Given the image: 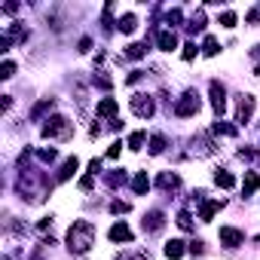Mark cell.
Listing matches in <instances>:
<instances>
[{
    "mask_svg": "<svg viewBox=\"0 0 260 260\" xmlns=\"http://www.w3.org/2000/svg\"><path fill=\"white\" fill-rule=\"evenodd\" d=\"M95 242V223L92 220H74L71 230H68V251L71 254H86Z\"/></svg>",
    "mask_w": 260,
    "mask_h": 260,
    "instance_id": "obj_1",
    "label": "cell"
},
{
    "mask_svg": "<svg viewBox=\"0 0 260 260\" xmlns=\"http://www.w3.org/2000/svg\"><path fill=\"white\" fill-rule=\"evenodd\" d=\"M71 132H74V122L64 119V116H52V119H46V125H43V138H58V141H64V138H71Z\"/></svg>",
    "mask_w": 260,
    "mask_h": 260,
    "instance_id": "obj_2",
    "label": "cell"
},
{
    "mask_svg": "<svg viewBox=\"0 0 260 260\" xmlns=\"http://www.w3.org/2000/svg\"><path fill=\"white\" fill-rule=\"evenodd\" d=\"M175 113L181 116V119H187V116H196L199 113V95H193V92H187L178 104H175Z\"/></svg>",
    "mask_w": 260,
    "mask_h": 260,
    "instance_id": "obj_3",
    "label": "cell"
},
{
    "mask_svg": "<svg viewBox=\"0 0 260 260\" xmlns=\"http://www.w3.org/2000/svg\"><path fill=\"white\" fill-rule=\"evenodd\" d=\"M254 104H257V98L254 95H239V101H236V122H251V113H254Z\"/></svg>",
    "mask_w": 260,
    "mask_h": 260,
    "instance_id": "obj_4",
    "label": "cell"
},
{
    "mask_svg": "<svg viewBox=\"0 0 260 260\" xmlns=\"http://www.w3.org/2000/svg\"><path fill=\"white\" fill-rule=\"evenodd\" d=\"M153 110H156V104H153L150 95H132V113L135 116L147 119V116H153Z\"/></svg>",
    "mask_w": 260,
    "mask_h": 260,
    "instance_id": "obj_5",
    "label": "cell"
},
{
    "mask_svg": "<svg viewBox=\"0 0 260 260\" xmlns=\"http://www.w3.org/2000/svg\"><path fill=\"white\" fill-rule=\"evenodd\" d=\"M211 107H214V113L217 116H223V110H226V89H223V83H217V80H211Z\"/></svg>",
    "mask_w": 260,
    "mask_h": 260,
    "instance_id": "obj_6",
    "label": "cell"
},
{
    "mask_svg": "<svg viewBox=\"0 0 260 260\" xmlns=\"http://www.w3.org/2000/svg\"><path fill=\"white\" fill-rule=\"evenodd\" d=\"M162 226H166V214L159 208H153V211L144 214V233H159Z\"/></svg>",
    "mask_w": 260,
    "mask_h": 260,
    "instance_id": "obj_7",
    "label": "cell"
},
{
    "mask_svg": "<svg viewBox=\"0 0 260 260\" xmlns=\"http://www.w3.org/2000/svg\"><path fill=\"white\" fill-rule=\"evenodd\" d=\"M220 242H223L226 248H239V245L245 242V233L236 230V226H220Z\"/></svg>",
    "mask_w": 260,
    "mask_h": 260,
    "instance_id": "obj_8",
    "label": "cell"
},
{
    "mask_svg": "<svg viewBox=\"0 0 260 260\" xmlns=\"http://www.w3.org/2000/svg\"><path fill=\"white\" fill-rule=\"evenodd\" d=\"M156 46H159L162 52L178 49V34H175V31H159V34H156Z\"/></svg>",
    "mask_w": 260,
    "mask_h": 260,
    "instance_id": "obj_9",
    "label": "cell"
},
{
    "mask_svg": "<svg viewBox=\"0 0 260 260\" xmlns=\"http://www.w3.org/2000/svg\"><path fill=\"white\" fill-rule=\"evenodd\" d=\"M107 236H110V242H132V230H128V223H113Z\"/></svg>",
    "mask_w": 260,
    "mask_h": 260,
    "instance_id": "obj_10",
    "label": "cell"
},
{
    "mask_svg": "<svg viewBox=\"0 0 260 260\" xmlns=\"http://www.w3.org/2000/svg\"><path fill=\"white\" fill-rule=\"evenodd\" d=\"M220 208H223V202H220V199H205V202H202V211H199V217H202V220H211V217H214Z\"/></svg>",
    "mask_w": 260,
    "mask_h": 260,
    "instance_id": "obj_11",
    "label": "cell"
},
{
    "mask_svg": "<svg viewBox=\"0 0 260 260\" xmlns=\"http://www.w3.org/2000/svg\"><path fill=\"white\" fill-rule=\"evenodd\" d=\"M104 184H107L110 190L122 187V184H125V169H113V172H107V175H104Z\"/></svg>",
    "mask_w": 260,
    "mask_h": 260,
    "instance_id": "obj_12",
    "label": "cell"
},
{
    "mask_svg": "<svg viewBox=\"0 0 260 260\" xmlns=\"http://www.w3.org/2000/svg\"><path fill=\"white\" fill-rule=\"evenodd\" d=\"M257 187H260V175H257V172H245L242 193H245V196H251V193H257Z\"/></svg>",
    "mask_w": 260,
    "mask_h": 260,
    "instance_id": "obj_13",
    "label": "cell"
},
{
    "mask_svg": "<svg viewBox=\"0 0 260 260\" xmlns=\"http://www.w3.org/2000/svg\"><path fill=\"white\" fill-rule=\"evenodd\" d=\"M116 28H119L122 34H132V31L138 28V16H135V13H125V16L116 22Z\"/></svg>",
    "mask_w": 260,
    "mask_h": 260,
    "instance_id": "obj_14",
    "label": "cell"
},
{
    "mask_svg": "<svg viewBox=\"0 0 260 260\" xmlns=\"http://www.w3.org/2000/svg\"><path fill=\"white\" fill-rule=\"evenodd\" d=\"M156 187H162V190H175V187H181V178L172 175V172H162V175L156 178Z\"/></svg>",
    "mask_w": 260,
    "mask_h": 260,
    "instance_id": "obj_15",
    "label": "cell"
},
{
    "mask_svg": "<svg viewBox=\"0 0 260 260\" xmlns=\"http://www.w3.org/2000/svg\"><path fill=\"white\" fill-rule=\"evenodd\" d=\"M166 257H169V260H181V257H184V242H181V239L166 242Z\"/></svg>",
    "mask_w": 260,
    "mask_h": 260,
    "instance_id": "obj_16",
    "label": "cell"
},
{
    "mask_svg": "<svg viewBox=\"0 0 260 260\" xmlns=\"http://www.w3.org/2000/svg\"><path fill=\"white\" fill-rule=\"evenodd\" d=\"M80 169V159L77 156H71V159H64V166H61V172H58V181H68L74 172Z\"/></svg>",
    "mask_w": 260,
    "mask_h": 260,
    "instance_id": "obj_17",
    "label": "cell"
},
{
    "mask_svg": "<svg viewBox=\"0 0 260 260\" xmlns=\"http://www.w3.org/2000/svg\"><path fill=\"white\" fill-rule=\"evenodd\" d=\"M116 107H119V104H116L113 98H101V101H98V116H113Z\"/></svg>",
    "mask_w": 260,
    "mask_h": 260,
    "instance_id": "obj_18",
    "label": "cell"
},
{
    "mask_svg": "<svg viewBox=\"0 0 260 260\" xmlns=\"http://www.w3.org/2000/svg\"><path fill=\"white\" fill-rule=\"evenodd\" d=\"M214 184H217V187H223V190H233V187H236V178H233L230 172H223V169H220V172L214 175Z\"/></svg>",
    "mask_w": 260,
    "mask_h": 260,
    "instance_id": "obj_19",
    "label": "cell"
},
{
    "mask_svg": "<svg viewBox=\"0 0 260 260\" xmlns=\"http://www.w3.org/2000/svg\"><path fill=\"white\" fill-rule=\"evenodd\" d=\"M132 190H135V193H147V190H150V178H147V172H138V175H135Z\"/></svg>",
    "mask_w": 260,
    "mask_h": 260,
    "instance_id": "obj_20",
    "label": "cell"
},
{
    "mask_svg": "<svg viewBox=\"0 0 260 260\" xmlns=\"http://www.w3.org/2000/svg\"><path fill=\"white\" fill-rule=\"evenodd\" d=\"M202 28H205V13L199 10V13H196V16L190 19V25H187V31H190V34H199Z\"/></svg>",
    "mask_w": 260,
    "mask_h": 260,
    "instance_id": "obj_21",
    "label": "cell"
},
{
    "mask_svg": "<svg viewBox=\"0 0 260 260\" xmlns=\"http://www.w3.org/2000/svg\"><path fill=\"white\" fill-rule=\"evenodd\" d=\"M147 55V43H132L125 49V58H144Z\"/></svg>",
    "mask_w": 260,
    "mask_h": 260,
    "instance_id": "obj_22",
    "label": "cell"
},
{
    "mask_svg": "<svg viewBox=\"0 0 260 260\" xmlns=\"http://www.w3.org/2000/svg\"><path fill=\"white\" fill-rule=\"evenodd\" d=\"M52 107H55V104H52V98H43V101H40V104L31 110V119H40V116H43L46 110H52Z\"/></svg>",
    "mask_w": 260,
    "mask_h": 260,
    "instance_id": "obj_23",
    "label": "cell"
},
{
    "mask_svg": "<svg viewBox=\"0 0 260 260\" xmlns=\"http://www.w3.org/2000/svg\"><path fill=\"white\" fill-rule=\"evenodd\" d=\"M144 141H147V135H144V132H132V135H128V150H141V147H144Z\"/></svg>",
    "mask_w": 260,
    "mask_h": 260,
    "instance_id": "obj_24",
    "label": "cell"
},
{
    "mask_svg": "<svg viewBox=\"0 0 260 260\" xmlns=\"http://www.w3.org/2000/svg\"><path fill=\"white\" fill-rule=\"evenodd\" d=\"M214 135H230V138H233V135H236V125H230V122H220V119H217V122H214Z\"/></svg>",
    "mask_w": 260,
    "mask_h": 260,
    "instance_id": "obj_25",
    "label": "cell"
},
{
    "mask_svg": "<svg viewBox=\"0 0 260 260\" xmlns=\"http://www.w3.org/2000/svg\"><path fill=\"white\" fill-rule=\"evenodd\" d=\"M217 52H220V49H217V40H214V37H205V43H202V55L211 58V55H217Z\"/></svg>",
    "mask_w": 260,
    "mask_h": 260,
    "instance_id": "obj_26",
    "label": "cell"
},
{
    "mask_svg": "<svg viewBox=\"0 0 260 260\" xmlns=\"http://www.w3.org/2000/svg\"><path fill=\"white\" fill-rule=\"evenodd\" d=\"M162 150H166V138H162V135H153V138H150V153L159 156Z\"/></svg>",
    "mask_w": 260,
    "mask_h": 260,
    "instance_id": "obj_27",
    "label": "cell"
},
{
    "mask_svg": "<svg viewBox=\"0 0 260 260\" xmlns=\"http://www.w3.org/2000/svg\"><path fill=\"white\" fill-rule=\"evenodd\" d=\"M178 226H181V230H193V214H190V211H181V214H178Z\"/></svg>",
    "mask_w": 260,
    "mask_h": 260,
    "instance_id": "obj_28",
    "label": "cell"
},
{
    "mask_svg": "<svg viewBox=\"0 0 260 260\" xmlns=\"http://www.w3.org/2000/svg\"><path fill=\"white\" fill-rule=\"evenodd\" d=\"M37 159H40V162H55V159H58V153H55L52 147H49V150H37Z\"/></svg>",
    "mask_w": 260,
    "mask_h": 260,
    "instance_id": "obj_29",
    "label": "cell"
},
{
    "mask_svg": "<svg viewBox=\"0 0 260 260\" xmlns=\"http://www.w3.org/2000/svg\"><path fill=\"white\" fill-rule=\"evenodd\" d=\"M181 19H184L181 10H169V13H166V22H169V25H181Z\"/></svg>",
    "mask_w": 260,
    "mask_h": 260,
    "instance_id": "obj_30",
    "label": "cell"
},
{
    "mask_svg": "<svg viewBox=\"0 0 260 260\" xmlns=\"http://www.w3.org/2000/svg\"><path fill=\"white\" fill-rule=\"evenodd\" d=\"M236 22H239V19H236V13H230V10L220 16V25H223V28H236Z\"/></svg>",
    "mask_w": 260,
    "mask_h": 260,
    "instance_id": "obj_31",
    "label": "cell"
},
{
    "mask_svg": "<svg viewBox=\"0 0 260 260\" xmlns=\"http://www.w3.org/2000/svg\"><path fill=\"white\" fill-rule=\"evenodd\" d=\"M95 86H101V89L107 92V89H113V80H110V77H104V74H95Z\"/></svg>",
    "mask_w": 260,
    "mask_h": 260,
    "instance_id": "obj_32",
    "label": "cell"
},
{
    "mask_svg": "<svg viewBox=\"0 0 260 260\" xmlns=\"http://www.w3.org/2000/svg\"><path fill=\"white\" fill-rule=\"evenodd\" d=\"M13 74H16V64H13V61H4V68H0V77H4V80H10Z\"/></svg>",
    "mask_w": 260,
    "mask_h": 260,
    "instance_id": "obj_33",
    "label": "cell"
},
{
    "mask_svg": "<svg viewBox=\"0 0 260 260\" xmlns=\"http://www.w3.org/2000/svg\"><path fill=\"white\" fill-rule=\"evenodd\" d=\"M110 211H113V214H125V211H128V202H119V199H116V202H110Z\"/></svg>",
    "mask_w": 260,
    "mask_h": 260,
    "instance_id": "obj_34",
    "label": "cell"
},
{
    "mask_svg": "<svg viewBox=\"0 0 260 260\" xmlns=\"http://www.w3.org/2000/svg\"><path fill=\"white\" fill-rule=\"evenodd\" d=\"M245 22H248V25H257V22H260V4H257V7L245 16Z\"/></svg>",
    "mask_w": 260,
    "mask_h": 260,
    "instance_id": "obj_35",
    "label": "cell"
},
{
    "mask_svg": "<svg viewBox=\"0 0 260 260\" xmlns=\"http://www.w3.org/2000/svg\"><path fill=\"white\" fill-rule=\"evenodd\" d=\"M181 55H184V61H190V58H193V55H196V43H187V46H184V52H181Z\"/></svg>",
    "mask_w": 260,
    "mask_h": 260,
    "instance_id": "obj_36",
    "label": "cell"
},
{
    "mask_svg": "<svg viewBox=\"0 0 260 260\" xmlns=\"http://www.w3.org/2000/svg\"><path fill=\"white\" fill-rule=\"evenodd\" d=\"M119 150H122V144H119V141H113V144H110V150H107V159H116V156H119Z\"/></svg>",
    "mask_w": 260,
    "mask_h": 260,
    "instance_id": "obj_37",
    "label": "cell"
},
{
    "mask_svg": "<svg viewBox=\"0 0 260 260\" xmlns=\"http://www.w3.org/2000/svg\"><path fill=\"white\" fill-rule=\"evenodd\" d=\"M251 58H254V74H260V46L251 49Z\"/></svg>",
    "mask_w": 260,
    "mask_h": 260,
    "instance_id": "obj_38",
    "label": "cell"
},
{
    "mask_svg": "<svg viewBox=\"0 0 260 260\" xmlns=\"http://www.w3.org/2000/svg\"><path fill=\"white\" fill-rule=\"evenodd\" d=\"M92 184H95V178H92V175H86V178L80 181V190H92Z\"/></svg>",
    "mask_w": 260,
    "mask_h": 260,
    "instance_id": "obj_39",
    "label": "cell"
},
{
    "mask_svg": "<svg viewBox=\"0 0 260 260\" xmlns=\"http://www.w3.org/2000/svg\"><path fill=\"white\" fill-rule=\"evenodd\" d=\"M89 49H92V40H89V37H83V40H80V52H89Z\"/></svg>",
    "mask_w": 260,
    "mask_h": 260,
    "instance_id": "obj_40",
    "label": "cell"
}]
</instances>
